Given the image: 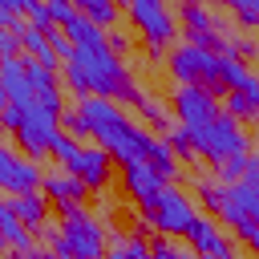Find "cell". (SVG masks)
Listing matches in <instances>:
<instances>
[{
  "label": "cell",
  "mask_w": 259,
  "mask_h": 259,
  "mask_svg": "<svg viewBox=\"0 0 259 259\" xmlns=\"http://www.w3.org/2000/svg\"><path fill=\"white\" fill-rule=\"evenodd\" d=\"M61 77H65V89L77 97V101H89V97H101V101H125L138 109V101L146 97V89L134 81L130 65L121 57L105 49H73L69 61L61 65Z\"/></svg>",
  "instance_id": "1"
},
{
  "label": "cell",
  "mask_w": 259,
  "mask_h": 259,
  "mask_svg": "<svg viewBox=\"0 0 259 259\" xmlns=\"http://www.w3.org/2000/svg\"><path fill=\"white\" fill-rule=\"evenodd\" d=\"M77 113L89 130V138L113 158V166H146L150 154L158 150L162 134H150L138 117H130L117 101H101V97H89V101H77Z\"/></svg>",
  "instance_id": "2"
},
{
  "label": "cell",
  "mask_w": 259,
  "mask_h": 259,
  "mask_svg": "<svg viewBox=\"0 0 259 259\" xmlns=\"http://www.w3.org/2000/svg\"><path fill=\"white\" fill-rule=\"evenodd\" d=\"M0 130L12 134V138H16V150H20L24 158H32V162H40L45 154H53V142L65 134V130H61V117L49 113V109H40V105H32V109L8 105V109L0 113Z\"/></svg>",
  "instance_id": "3"
},
{
  "label": "cell",
  "mask_w": 259,
  "mask_h": 259,
  "mask_svg": "<svg viewBox=\"0 0 259 259\" xmlns=\"http://www.w3.org/2000/svg\"><path fill=\"white\" fill-rule=\"evenodd\" d=\"M223 65H227V57H219L210 49H198V45H186V40L174 45L170 49V61H166V69H170V77L178 85H194V89H206L214 97H227Z\"/></svg>",
  "instance_id": "4"
},
{
  "label": "cell",
  "mask_w": 259,
  "mask_h": 259,
  "mask_svg": "<svg viewBox=\"0 0 259 259\" xmlns=\"http://www.w3.org/2000/svg\"><path fill=\"white\" fill-rule=\"evenodd\" d=\"M186 134H190V142H194V154L206 158L214 170H223L231 158H243V154L251 150V138L243 134V125H239L235 117H227V109H223L214 121H206V125H198V130H186Z\"/></svg>",
  "instance_id": "5"
},
{
  "label": "cell",
  "mask_w": 259,
  "mask_h": 259,
  "mask_svg": "<svg viewBox=\"0 0 259 259\" xmlns=\"http://www.w3.org/2000/svg\"><path fill=\"white\" fill-rule=\"evenodd\" d=\"M194 214H198V210H194V198H190L186 190H178V186H162L158 198H154L146 210H138V231H142V235L154 231V235L174 239V235H186V227H190Z\"/></svg>",
  "instance_id": "6"
},
{
  "label": "cell",
  "mask_w": 259,
  "mask_h": 259,
  "mask_svg": "<svg viewBox=\"0 0 259 259\" xmlns=\"http://www.w3.org/2000/svg\"><path fill=\"white\" fill-rule=\"evenodd\" d=\"M227 12L223 8H206V4H182L178 8V32L186 36V45L210 49V53H227V36L231 28H223Z\"/></svg>",
  "instance_id": "7"
},
{
  "label": "cell",
  "mask_w": 259,
  "mask_h": 259,
  "mask_svg": "<svg viewBox=\"0 0 259 259\" xmlns=\"http://www.w3.org/2000/svg\"><path fill=\"white\" fill-rule=\"evenodd\" d=\"M61 243H65V259H105L109 251V227L101 219H93L89 210L61 219Z\"/></svg>",
  "instance_id": "8"
},
{
  "label": "cell",
  "mask_w": 259,
  "mask_h": 259,
  "mask_svg": "<svg viewBox=\"0 0 259 259\" xmlns=\"http://www.w3.org/2000/svg\"><path fill=\"white\" fill-rule=\"evenodd\" d=\"M125 16H130V24L142 32V40H146V49H170V40L178 36V16L162 4V0H130L125 4Z\"/></svg>",
  "instance_id": "9"
},
{
  "label": "cell",
  "mask_w": 259,
  "mask_h": 259,
  "mask_svg": "<svg viewBox=\"0 0 259 259\" xmlns=\"http://www.w3.org/2000/svg\"><path fill=\"white\" fill-rule=\"evenodd\" d=\"M40 182H45L40 162H32V158H24L16 146L0 142V190L12 194V198H20V194H36Z\"/></svg>",
  "instance_id": "10"
},
{
  "label": "cell",
  "mask_w": 259,
  "mask_h": 259,
  "mask_svg": "<svg viewBox=\"0 0 259 259\" xmlns=\"http://www.w3.org/2000/svg\"><path fill=\"white\" fill-rule=\"evenodd\" d=\"M170 113L178 117V125H182V130H198V125L214 121V117L223 113V105H219V97H214V93H206V89L178 85V89H174V97H170Z\"/></svg>",
  "instance_id": "11"
},
{
  "label": "cell",
  "mask_w": 259,
  "mask_h": 259,
  "mask_svg": "<svg viewBox=\"0 0 259 259\" xmlns=\"http://www.w3.org/2000/svg\"><path fill=\"white\" fill-rule=\"evenodd\" d=\"M40 194L49 198V206H53L61 219L81 214V210H85V198H89V190H85L73 174H65V170H49L45 182H40Z\"/></svg>",
  "instance_id": "12"
},
{
  "label": "cell",
  "mask_w": 259,
  "mask_h": 259,
  "mask_svg": "<svg viewBox=\"0 0 259 259\" xmlns=\"http://www.w3.org/2000/svg\"><path fill=\"white\" fill-rule=\"evenodd\" d=\"M65 174H73L85 190H105L113 182V158L101 146H81V154L73 158V166Z\"/></svg>",
  "instance_id": "13"
},
{
  "label": "cell",
  "mask_w": 259,
  "mask_h": 259,
  "mask_svg": "<svg viewBox=\"0 0 259 259\" xmlns=\"http://www.w3.org/2000/svg\"><path fill=\"white\" fill-rule=\"evenodd\" d=\"M162 186H166V182H162L150 166H125V170H121V194H125L138 210H146V206L158 198Z\"/></svg>",
  "instance_id": "14"
},
{
  "label": "cell",
  "mask_w": 259,
  "mask_h": 259,
  "mask_svg": "<svg viewBox=\"0 0 259 259\" xmlns=\"http://www.w3.org/2000/svg\"><path fill=\"white\" fill-rule=\"evenodd\" d=\"M227 117H235L239 125L259 121V73H251L239 89L227 93Z\"/></svg>",
  "instance_id": "15"
},
{
  "label": "cell",
  "mask_w": 259,
  "mask_h": 259,
  "mask_svg": "<svg viewBox=\"0 0 259 259\" xmlns=\"http://www.w3.org/2000/svg\"><path fill=\"white\" fill-rule=\"evenodd\" d=\"M8 202H12L16 219H20L32 235H40V231L49 227V210H53V206H49V198H45L40 190H36V194H20V198H8Z\"/></svg>",
  "instance_id": "16"
},
{
  "label": "cell",
  "mask_w": 259,
  "mask_h": 259,
  "mask_svg": "<svg viewBox=\"0 0 259 259\" xmlns=\"http://www.w3.org/2000/svg\"><path fill=\"white\" fill-rule=\"evenodd\" d=\"M0 235H4V243H8L12 255H28V251L36 247V243H32V231L16 219L12 202H0Z\"/></svg>",
  "instance_id": "17"
},
{
  "label": "cell",
  "mask_w": 259,
  "mask_h": 259,
  "mask_svg": "<svg viewBox=\"0 0 259 259\" xmlns=\"http://www.w3.org/2000/svg\"><path fill=\"white\" fill-rule=\"evenodd\" d=\"M194 194H198L202 214H210V219H219V214L227 210V202H231V186L219 182V178H198V182H194Z\"/></svg>",
  "instance_id": "18"
},
{
  "label": "cell",
  "mask_w": 259,
  "mask_h": 259,
  "mask_svg": "<svg viewBox=\"0 0 259 259\" xmlns=\"http://www.w3.org/2000/svg\"><path fill=\"white\" fill-rule=\"evenodd\" d=\"M77 12H81L89 24H97L101 32H113V24L121 20V8H117L113 0H77Z\"/></svg>",
  "instance_id": "19"
},
{
  "label": "cell",
  "mask_w": 259,
  "mask_h": 259,
  "mask_svg": "<svg viewBox=\"0 0 259 259\" xmlns=\"http://www.w3.org/2000/svg\"><path fill=\"white\" fill-rule=\"evenodd\" d=\"M61 32L69 36V45H73V49H105V32H101L97 24H89L81 12H77V16L61 28Z\"/></svg>",
  "instance_id": "20"
},
{
  "label": "cell",
  "mask_w": 259,
  "mask_h": 259,
  "mask_svg": "<svg viewBox=\"0 0 259 259\" xmlns=\"http://www.w3.org/2000/svg\"><path fill=\"white\" fill-rule=\"evenodd\" d=\"M105 259H150V239L142 231H134V235H109Z\"/></svg>",
  "instance_id": "21"
},
{
  "label": "cell",
  "mask_w": 259,
  "mask_h": 259,
  "mask_svg": "<svg viewBox=\"0 0 259 259\" xmlns=\"http://www.w3.org/2000/svg\"><path fill=\"white\" fill-rule=\"evenodd\" d=\"M231 198H235V206L251 219V223H259V178H239L235 186H231Z\"/></svg>",
  "instance_id": "22"
},
{
  "label": "cell",
  "mask_w": 259,
  "mask_h": 259,
  "mask_svg": "<svg viewBox=\"0 0 259 259\" xmlns=\"http://www.w3.org/2000/svg\"><path fill=\"white\" fill-rule=\"evenodd\" d=\"M138 117H142V121H150V130H162V134L174 125V121H170V117H174V113H170V105H166V101H158L154 93H146V97L138 101Z\"/></svg>",
  "instance_id": "23"
},
{
  "label": "cell",
  "mask_w": 259,
  "mask_h": 259,
  "mask_svg": "<svg viewBox=\"0 0 259 259\" xmlns=\"http://www.w3.org/2000/svg\"><path fill=\"white\" fill-rule=\"evenodd\" d=\"M227 12H231V20H235L239 28L259 32V0H231V4H227Z\"/></svg>",
  "instance_id": "24"
},
{
  "label": "cell",
  "mask_w": 259,
  "mask_h": 259,
  "mask_svg": "<svg viewBox=\"0 0 259 259\" xmlns=\"http://www.w3.org/2000/svg\"><path fill=\"white\" fill-rule=\"evenodd\" d=\"M162 138H166V146H170V154H174V158H182V162H194V142H190V134H186L182 125H170Z\"/></svg>",
  "instance_id": "25"
},
{
  "label": "cell",
  "mask_w": 259,
  "mask_h": 259,
  "mask_svg": "<svg viewBox=\"0 0 259 259\" xmlns=\"http://www.w3.org/2000/svg\"><path fill=\"white\" fill-rule=\"evenodd\" d=\"M20 20L32 28H57L49 16V4H36V0H20Z\"/></svg>",
  "instance_id": "26"
},
{
  "label": "cell",
  "mask_w": 259,
  "mask_h": 259,
  "mask_svg": "<svg viewBox=\"0 0 259 259\" xmlns=\"http://www.w3.org/2000/svg\"><path fill=\"white\" fill-rule=\"evenodd\" d=\"M77 154H81V142H77V138H69V134H61V138L53 142V158L61 162V170H69Z\"/></svg>",
  "instance_id": "27"
},
{
  "label": "cell",
  "mask_w": 259,
  "mask_h": 259,
  "mask_svg": "<svg viewBox=\"0 0 259 259\" xmlns=\"http://www.w3.org/2000/svg\"><path fill=\"white\" fill-rule=\"evenodd\" d=\"M24 45H20V32L16 28H4L0 32V61H20Z\"/></svg>",
  "instance_id": "28"
},
{
  "label": "cell",
  "mask_w": 259,
  "mask_h": 259,
  "mask_svg": "<svg viewBox=\"0 0 259 259\" xmlns=\"http://www.w3.org/2000/svg\"><path fill=\"white\" fill-rule=\"evenodd\" d=\"M231 235H235L239 243H247V251H251V255L259 259V223H251V219H243V223H239V227H235Z\"/></svg>",
  "instance_id": "29"
},
{
  "label": "cell",
  "mask_w": 259,
  "mask_h": 259,
  "mask_svg": "<svg viewBox=\"0 0 259 259\" xmlns=\"http://www.w3.org/2000/svg\"><path fill=\"white\" fill-rule=\"evenodd\" d=\"M49 16H53L57 28H65V24L77 16V4H69V0H53V4H49Z\"/></svg>",
  "instance_id": "30"
},
{
  "label": "cell",
  "mask_w": 259,
  "mask_h": 259,
  "mask_svg": "<svg viewBox=\"0 0 259 259\" xmlns=\"http://www.w3.org/2000/svg\"><path fill=\"white\" fill-rule=\"evenodd\" d=\"M150 259H178V247H174L166 235H154V239H150Z\"/></svg>",
  "instance_id": "31"
},
{
  "label": "cell",
  "mask_w": 259,
  "mask_h": 259,
  "mask_svg": "<svg viewBox=\"0 0 259 259\" xmlns=\"http://www.w3.org/2000/svg\"><path fill=\"white\" fill-rule=\"evenodd\" d=\"M20 24V0H0V32Z\"/></svg>",
  "instance_id": "32"
},
{
  "label": "cell",
  "mask_w": 259,
  "mask_h": 259,
  "mask_svg": "<svg viewBox=\"0 0 259 259\" xmlns=\"http://www.w3.org/2000/svg\"><path fill=\"white\" fill-rule=\"evenodd\" d=\"M105 45H109V53H113V57H121V61H125V53H130V36H125V32H105Z\"/></svg>",
  "instance_id": "33"
},
{
  "label": "cell",
  "mask_w": 259,
  "mask_h": 259,
  "mask_svg": "<svg viewBox=\"0 0 259 259\" xmlns=\"http://www.w3.org/2000/svg\"><path fill=\"white\" fill-rule=\"evenodd\" d=\"M178 259H198V255L194 251H178Z\"/></svg>",
  "instance_id": "34"
},
{
  "label": "cell",
  "mask_w": 259,
  "mask_h": 259,
  "mask_svg": "<svg viewBox=\"0 0 259 259\" xmlns=\"http://www.w3.org/2000/svg\"><path fill=\"white\" fill-rule=\"evenodd\" d=\"M4 109H8V97H4V89H0V113H4Z\"/></svg>",
  "instance_id": "35"
},
{
  "label": "cell",
  "mask_w": 259,
  "mask_h": 259,
  "mask_svg": "<svg viewBox=\"0 0 259 259\" xmlns=\"http://www.w3.org/2000/svg\"><path fill=\"white\" fill-rule=\"evenodd\" d=\"M0 255H8V243H4V235H0Z\"/></svg>",
  "instance_id": "36"
},
{
  "label": "cell",
  "mask_w": 259,
  "mask_h": 259,
  "mask_svg": "<svg viewBox=\"0 0 259 259\" xmlns=\"http://www.w3.org/2000/svg\"><path fill=\"white\" fill-rule=\"evenodd\" d=\"M0 259H4V255H0Z\"/></svg>",
  "instance_id": "37"
}]
</instances>
